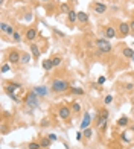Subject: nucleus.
Returning a JSON list of instances; mask_svg holds the SVG:
<instances>
[{
    "label": "nucleus",
    "mask_w": 134,
    "mask_h": 149,
    "mask_svg": "<svg viewBox=\"0 0 134 149\" xmlns=\"http://www.w3.org/2000/svg\"><path fill=\"white\" fill-rule=\"evenodd\" d=\"M69 88H70V85H69V82L64 81V79H55V81L52 82V90H53L55 93H64V91L69 90Z\"/></svg>",
    "instance_id": "nucleus-1"
},
{
    "label": "nucleus",
    "mask_w": 134,
    "mask_h": 149,
    "mask_svg": "<svg viewBox=\"0 0 134 149\" xmlns=\"http://www.w3.org/2000/svg\"><path fill=\"white\" fill-rule=\"evenodd\" d=\"M24 102H26V105H27L31 110L37 108V107H38V94H37V93H34V91L27 93V96H26Z\"/></svg>",
    "instance_id": "nucleus-2"
},
{
    "label": "nucleus",
    "mask_w": 134,
    "mask_h": 149,
    "mask_svg": "<svg viewBox=\"0 0 134 149\" xmlns=\"http://www.w3.org/2000/svg\"><path fill=\"white\" fill-rule=\"evenodd\" d=\"M96 47H98V50H99L101 53H108V52L111 50L110 41H108V40H104V38H99V40L96 41Z\"/></svg>",
    "instance_id": "nucleus-3"
},
{
    "label": "nucleus",
    "mask_w": 134,
    "mask_h": 149,
    "mask_svg": "<svg viewBox=\"0 0 134 149\" xmlns=\"http://www.w3.org/2000/svg\"><path fill=\"white\" fill-rule=\"evenodd\" d=\"M107 122H108V111L101 110V114H99V117H98V125H99V128H101L102 131H105Z\"/></svg>",
    "instance_id": "nucleus-4"
},
{
    "label": "nucleus",
    "mask_w": 134,
    "mask_h": 149,
    "mask_svg": "<svg viewBox=\"0 0 134 149\" xmlns=\"http://www.w3.org/2000/svg\"><path fill=\"white\" fill-rule=\"evenodd\" d=\"M8 59H9V62H12V64H17V62H20V61H21V55H20L17 50H12V52L9 53Z\"/></svg>",
    "instance_id": "nucleus-5"
},
{
    "label": "nucleus",
    "mask_w": 134,
    "mask_h": 149,
    "mask_svg": "<svg viewBox=\"0 0 134 149\" xmlns=\"http://www.w3.org/2000/svg\"><path fill=\"white\" fill-rule=\"evenodd\" d=\"M90 122H92V116H90V113H85L84 114V119H82V123H81V129L82 131L87 129L90 126Z\"/></svg>",
    "instance_id": "nucleus-6"
},
{
    "label": "nucleus",
    "mask_w": 134,
    "mask_h": 149,
    "mask_svg": "<svg viewBox=\"0 0 134 149\" xmlns=\"http://www.w3.org/2000/svg\"><path fill=\"white\" fill-rule=\"evenodd\" d=\"M34 93H37L38 96H47L49 94V88L44 87V85H40V87H35L34 88Z\"/></svg>",
    "instance_id": "nucleus-7"
},
{
    "label": "nucleus",
    "mask_w": 134,
    "mask_h": 149,
    "mask_svg": "<svg viewBox=\"0 0 134 149\" xmlns=\"http://www.w3.org/2000/svg\"><path fill=\"white\" fill-rule=\"evenodd\" d=\"M59 117H61L63 120L69 119V117H70V110H69L67 107H63V108L59 110Z\"/></svg>",
    "instance_id": "nucleus-8"
},
{
    "label": "nucleus",
    "mask_w": 134,
    "mask_h": 149,
    "mask_svg": "<svg viewBox=\"0 0 134 149\" xmlns=\"http://www.w3.org/2000/svg\"><path fill=\"white\" fill-rule=\"evenodd\" d=\"M130 24L128 23H121V26H119V30H121V34L122 35H128V32H130Z\"/></svg>",
    "instance_id": "nucleus-9"
},
{
    "label": "nucleus",
    "mask_w": 134,
    "mask_h": 149,
    "mask_svg": "<svg viewBox=\"0 0 134 149\" xmlns=\"http://www.w3.org/2000/svg\"><path fill=\"white\" fill-rule=\"evenodd\" d=\"M95 11H96V14H104L107 11V6L104 3H96L95 5Z\"/></svg>",
    "instance_id": "nucleus-10"
},
{
    "label": "nucleus",
    "mask_w": 134,
    "mask_h": 149,
    "mask_svg": "<svg viewBox=\"0 0 134 149\" xmlns=\"http://www.w3.org/2000/svg\"><path fill=\"white\" fill-rule=\"evenodd\" d=\"M78 20H79L81 23H87V21H88V14L84 12V11H79V12H78Z\"/></svg>",
    "instance_id": "nucleus-11"
},
{
    "label": "nucleus",
    "mask_w": 134,
    "mask_h": 149,
    "mask_svg": "<svg viewBox=\"0 0 134 149\" xmlns=\"http://www.w3.org/2000/svg\"><path fill=\"white\" fill-rule=\"evenodd\" d=\"M35 37H37V29H27V32H26V38H27L29 41H34Z\"/></svg>",
    "instance_id": "nucleus-12"
},
{
    "label": "nucleus",
    "mask_w": 134,
    "mask_h": 149,
    "mask_svg": "<svg viewBox=\"0 0 134 149\" xmlns=\"http://www.w3.org/2000/svg\"><path fill=\"white\" fill-rule=\"evenodd\" d=\"M67 18H69V21H70V23L76 21V20H78V12H75V11H72V9H70V11L67 12Z\"/></svg>",
    "instance_id": "nucleus-13"
},
{
    "label": "nucleus",
    "mask_w": 134,
    "mask_h": 149,
    "mask_svg": "<svg viewBox=\"0 0 134 149\" xmlns=\"http://www.w3.org/2000/svg\"><path fill=\"white\" fill-rule=\"evenodd\" d=\"M41 65H43V69H44V70H47V72H49V70L53 67V62H52V59H44Z\"/></svg>",
    "instance_id": "nucleus-14"
},
{
    "label": "nucleus",
    "mask_w": 134,
    "mask_h": 149,
    "mask_svg": "<svg viewBox=\"0 0 134 149\" xmlns=\"http://www.w3.org/2000/svg\"><path fill=\"white\" fill-rule=\"evenodd\" d=\"M122 52H124V55H125L127 58H131V59L134 58V50L131 49V47H125Z\"/></svg>",
    "instance_id": "nucleus-15"
},
{
    "label": "nucleus",
    "mask_w": 134,
    "mask_h": 149,
    "mask_svg": "<svg viewBox=\"0 0 134 149\" xmlns=\"http://www.w3.org/2000/svg\"><path fill=\"white\" fill-rule=\"evenodd\" d=\"M105 35H107V38H114V35H116V30H114L111 26H108V27L105 29Z\"/></svg>",
    "instance_id": "nucleus-16"
},
{
    "label": "nucleus",
    "mask_w": 134,
    "mask_h": 149,
    "mask_svg": "<svg viewBox=\"0 0 134 149\" xmlns=\"http://www.w3.org/2000/svg\"><path fill=\"white\" fill-rule=\"evenodd\" d=\"M31 52H32V55H34L35 58H38V56H40V49H38V46L32 44V46H31Z\"/></svg>",
    "instance_id": "nucleus-17"
},
{
    "label": "nucleus",
    "mask_w": 134,
    "mask_h": 149,
    "mask_svg": "<svg viewBox=\"0 0 134 149\" xmlns=\"http://www.w3.org/2000/svg\"><path fill=\"white\" fill-rule=\"evenodd\" d=\"M128 122H130V120H128V117L122 116V117L117 120V125H119V126H127V125H128Z\"/></svg>",
    "instance_id": "nucleus-18"
},
{
    "label": "nucleus",
    "mask_w": 134,
    "mask_h": 149,
    "mask_svg": "<svg viewBox=\"0 0 134 149\" xmlns=\"http://www.w3.org/2000/svg\"><path fill=\"white\" fill-rule=\"evenodd\" d=\"M50 142H52L50 139H43L40 145H41V148H49V146H50Z\"/></svg>",
    "instance_id": "nucleus-19"
},
{
    "label": "nucleus",
    "mask_w": 134,
    "mask_h": 149,
    "mask_svg": "<svg viewBox=\"0 0 134 149\" xmlns=\"http://www.w3.org/2000/svg\"><path fill=\"white\" fill-rule=\"evenodd\" d=\"M29 61H31V55H29V53H23V55H21V62L27 64Z\"/></svg>",
    "instance_id": "nucleus-20"
},
{
    "label": "nucleus",
    "mask_w": 134,
    "mask_h": 149,
    "mask_svg": "<svg viewBox=\"0 0 134 149\" xmlns=\"http://www.w3.org/2000/svg\"><path fill=\"white\" fill-rule=\"evenodd\" d=\"M72 93L73 94H84V90L79 87H72Z\"/></svg>",
    "instance_id": "nucleus-21"
},
{
    "label": "nucleus",
    "mask_w": 134,
    "mask_h": 149,
    "mask_svg": "<svg viewBox=\"0 0 134 149\" xmlns=\"http://www.w3.org/2000/svg\"><path fill=\"white\" fill-rule=\"evenodd\" d=\"M27 148H29V149H40V148H41V145H40V143H37V142H32V143H29V145H27Z\"/></svg>",
    "instance_id": "nucleus-22"
},
{
    "label": "nucleus",
    "mask_w": 134,
    "mask_h": 149,
    "mask_svg": "<svg viewBox=\"0 0 134 149\" xmlns=\"http://www.w3.org/2000/svg\"><path fill=\"white\" fill-rule=\"evenodd\" d=\"M92 136H93V131H92L90 128H87V129H84V137H85V139H90Z\"/></svg>",
    "instance_id": "nucleus-23"
},
{
    "label": "nucleus",
    "mask_w": 134,
    "mask_h": 149,
    "mask_svg": "<svg viewBox=\"0 0 134 149\" xmlns=\"http://www.w3.org/2000/svg\"><path fill=\"white\" fill-rule=\"evenodd\" d=\"M72 111H75V113H79V111H81V105L75 102V104L72 105Z\"/></svg>",
    "instance_id": "nucleus-24"
},
{
    "label": "nucleus",
    "mask_w": 134,
    "mask_h": 149,
    "mask_svg": "<svg viewBox=\"0 0 134 149\" xmlns=\"http://www.w3.org/2000/svg\"><path fill=\"white\" fill-rule=\"evenodd\" d=\"M52 62H53V67H58V65L61 64V58H59V56H56V58H53V59H52Z\"/></svg>",
    "instance_id": "nucleus-25"
},
{
    "label": "nucleus",
    "mask_w": 134,
    "mask_h": 149,
    "mask_svg": "<svg viewBox=\"0 0 134 149\" xmlns=\"http://www.w3.org/2000/svg\"><path fill=\"white\" fill-rule=\"evenodd\" d=\"M104 102H105L107 105H108V104H111V102H113V96H110V94H108V96H105V99H104Z\"/></svg>",
    "instance_id": "nucleus-26"
},
{
    "label": "nucleus",
    "mask_w": 134,
    "mask_h": 149,
    "mask_svg": "<svg viewBox=\"0 0 134 149\" xmlns=\"http://www.w3.org/2000/svg\"><path fill=\"white\" fill-rule=\"evenodd\" d=\"M12 38H14V41H17V43L21 40V37H20V34H18V32H15V34L12 35Z\"/></svg>",
    "instance_id": "nucleus-27"
},
{
    "label": "nucleus",
    "mask_w": 134,
    "mask_h": 149,
    "mask_svg": "<svg viewBox=\"0 0 134 149\" xmlns=\"http://www.w3.org/2000/svg\"><path fill=\"white\" fill-rule=\"evenodd\" d=\"M8 27H9V24H6V23H2V24H0V29H2L3 32H6V30H8Z\"/></svg>",
    "instance_id": "nucleus-28"
},
{
    "label": "nucleus",
    "mask_w": 134,
    "mask_h": 149,
    "mask_svg": "<svg viewBox=\"0 0 134 149\" xmlns=\"http://www.w3.org/2000/svg\"><path fill=\"white\" fill-rule=\"evenodd\" d=\"M6 72H9V65L8 64H3L2 65V73H6Z\"/></svg>",
    "instance_id": "nucleus-29"
},
{
    "label": "nucleus",
    "mask_w": 134,
    "mask_h": 149,
    "mask_svg": "<svg viewBox=\"0 0 134 149\" xmlns=\"http://www.w3.org/2000/svg\"><path fill=\"white\" fill-rule=\"evenodd\" d=\"M61 11H63V12H69L70 9H69V6H67V5L64 3V5H61Z\"/></svg>",
    "instance_id": "nucleus-30"
},
{
    "label": "nucleus",
    "mask_w": 134,
    "mask_h": 149,
    "mask_svg": "<svg viewBox=\"0 0 134 149\" xmlns=\"http://www.w3.org/2000/svg\"><path fill=\"white\" fill-rule=\"evenodd\" d=\"M6 34H8V35H14V34H15V32H14V29H12V26H9V27H8Z\"/></svg>",
    "instance_id": "nucleus-31"
},
{
    "label": "nucleus",
    "mask_w": 134,
    "mask_h": 149,
    "mask_svg": "<svg viewBox=\"0 0 134 149\" xmlns=\"http://www.w3.org/2000/svg\"><path fill=\"white\" fill-rule=\"evenodd\" d=\"M104 82H105V78H104V76H101V78L98 79V84H99V85H102Z\"/></svg>",
    "instance_id": "nucleus-32"
},
{
    "label": "nucleus",
    "mask_w": 134,
    "mask_h": 149,
    "mask_svg": "<svg viewBox=\"0 0 134 149\" xmlns=\"http://www.w3.org/2000/svg\"><path fill=\"white\" fill-rule=\"evenodd\" d=\"M47 125H49V120L47 119H43L41 120V126H47Z\"/></svg>",
    "instance_id": "nucleus-33"
},
{
    "label": "nucleus",
    "mask_w": 134,
    "mask_h": 149,
    "mask_svg": "<svg viewBox=\"0 0 134 149\" xmlns=\"http://www.w3.org/2000/svg\"><path fill=\"white\" fill-rule=\"evenodd\" d=\"M121 136H122V140H124V142H130V139L127 137V133H124V134H121Z\"/></svg>",
    "instance_id": "nucleus-34"
},
{
    "label": "nucleus",
    "mask_w": 134,
    "mask_h": 149,
    "mask_svg": "<svg viewBox=\"0 0 134 149\" xmlns=\"http://www.w3.org/2000/svg\"><path fill=\"white\" fill-rule=\"evenodd\" d=\"M125 88H127V90H133V88H134V85L131 84V82H130V84H127V85H125Z\"/></svg>",
    "instance_id": "nucleus-35"
},
{
    "label": "nucleus",
    "mask_w": 134,
    "mask_h": 149,
    "mask_svg": "<svg viewBox=\"0 0 134 149\" xmlns=\"http://www.w3.org/2000/svg\"><path fill=\"white\" fill-rule=\"evenodd\" d=\"M49 139H50L52 142H55V140H56V136H55V134H49Z\"/></svg>",
    "instance_id": "nucleus-36"
},
{
    "label": "nucleus",
    "mask_w": 134,
    "mask_h": 149,
    "mask_svg": "<svg viewBox=\"0 0 134 149\" xmlns=\"http://www.w3.org/2000/svg\"><path fill=\"white\" fill-rule=\"evenodd\" d=\"M81 139H82V134H81V133H78V134H76V140H81Z\"/></svg>",
    "instance_id": "nucleus-37"
},
{
    "label": "nucleus",
    "mask_w": 134,
    "mask_h": 149,
    "mask_svg": "<svg viewBox=\"0 0 134 149\" xmlns=\"http://www.w3.org/2000/svg\"><path fill=\"white\" fill-rule=\"evenodd\" d=\"M130 27H131V29L134 30V21H131V23H130Z\"/></svg>",
    "instance_id": "nucleus-38"
},
{
    "label": "nucleus",
    "mask_w": 134,
    "mask_h": 149,
    "mask_svg": "<svg viewBox=\"0 0 134 149\" xmlns=\"http://www.w3.org/2000/svg\"><path fill=\"white\" fill-rule=\"evenodd\" d=\"M41 2H44V3H47V2H50V0H41Z\"/></svg>",
    "instance_id": "nucleus-39"
}]
</instances>
